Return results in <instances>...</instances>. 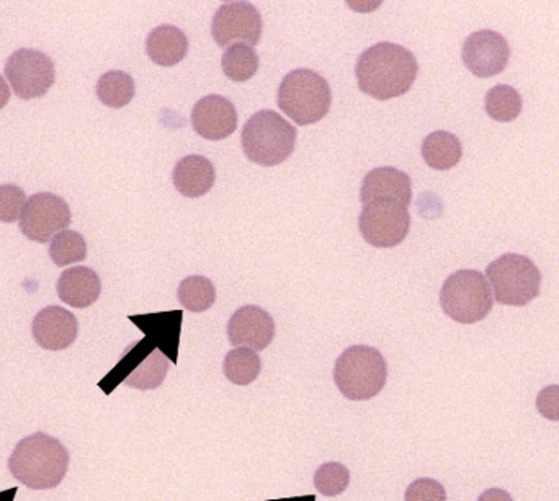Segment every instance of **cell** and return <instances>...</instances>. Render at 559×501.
I'll list each match as a JSON object with an SVG mask.
<instances>
[{
  "instance_id": "obj_32",
  "label": "cell",
  "mask_w": 559,
  "mask_h": 501,
  "mask_svg": "<svg viewBox=\"0 0 559 501\" xmlns=\"http://www.w3.org/2000/svg\"><path fill=\"white\" fill-rule=\"evenodd\" d=\"M478 501H513L512 497L507 493L503 488H490V490L483 491L478 498Z\"/></svg>"
},
{
  "instance_id": "obj_26",
  "label": "cell",
  "mask_w": 559,
  "mask_h": 501,
  "mask_svg": "<svg viewBox=\"0 0 559 501\" xmlns=\"http://www.w3.org/2000/svg\"><path fill=\"white\" fill-rule=\"evenodd\" d=\"M179 303L190 312H205L216 300V287L206 277H189L177 291Z\"/></svg>"
},
{
  "instance_id": "obj_24",
  "label": "cell",
  "mask_w": 559,
  "mask_h": 501,
  "mask_svg": "<svg viewBox=\"0 0 559 501\" xmlns=\"http://www.w3.org/2000/svg\"><path fill=\"white\" fill-rule=\"evenodd\" d=\"M221 67L232 82H247L258 70L257 51L247 44H232L223 54Z\"/></svg>"
},
{
  "instance_id": "obj_31",
  "label": "cell",
  "mask_w": 559,
  "mask_h": 501,
  "mask_svg": "<svg viewBox=\"0 0 559 501\" xmlns=\"http://www.w3.org/2000/svg\"><path fill=\"white\" fill-rule=\"evenodd\" d=\"M539 415L549 422H559V386H548L536 397Z\"/></svg>"
},
{
  "instance_id": "obj_34",
  "label": "cell",
  "mask_w": 559,
  "mask_h": 501,
  "mask_svg": "<svg viewBox=\"0 0 559 501\" xmlns=\"http://www.w3.org/2000/svg\"><path fill=\"white\" fill-rule=\"evenodd\" d=\"M15 493H17L15 488H12V490L2 491V493H0V501H14Z\"/></svg>"
},
{
  "instance_id": "obj_33",
  "label": "cell",
  "mask_w": 559,
  "mask_h": 501,
  "mask_svg": "<svg viewBox=\"0 0 559 501\" xmlns=\"http://www.w3.org/2000/svg\"><path fill=\"white\" fill-rule=\"evenodd\" d=\"M9 100H11V89L4 77L0 76V110L8 105Z\"/></svg>"
},
{
  "instance_id": "obj_14",
  "label": "cell",
  "mask_w": 559,
  "mask_h": 501,
  "mask_svg": "<svg viewBox=\"0 0 559 501\" xmlns=\"http://www.w3.org/2000/svg\"><path fill=\"white\" fill-rule=\"evenodd\" d=\"M275 337V320L258 306H244L236 310L228 322V338L238 348L262 351Z\"/></svg>"
},
{
  "instance_id": "obj_8",
  "label": "cell",
  "mask_w": 559,
  "mask_h": 501,
  "mask_svg": "<svg viewBox=\"0 0 559 501\" xmlns=\"http://www.w3.org/2000/svg\"><path fill=\"white\" fill-rule=\"evenodd\" d=\"M358 228L365 241L373 247H396L409 234L410 215L407 208L393 200H374L364 205Z\"/></svg>"
},
{
  "instance_id": "obj_6",
  "label": "cell",
  "mask_w": 559,
  "mask_h": 501,
  "mask_svg": "<svg viewBox=\"0 0 559 501\" xmlns=\"http://www.w3.org/2000/svg\"><path fill=\"white\" fill-rule=\"evenodd\" d=\"M444 312L458 323H477L493 310L490 281L481 271L460 270L445 280L441 291Z\"/></svg>"
},
{
  "instance_id": "obj_20",
  "label": "cell",
  "mask_w": 559,
  "mask_h": 501,
  "mask_svg": "<svg viewBox=\"0 0 559 501\" xmlns=\"http://www.w3.org/2000/svg\"><path fill=\"white\" fill-rule=\"evenodd\" d=\"M187 51H189V38L174 25H163L148 35L147 53L157 66H176L187 56Z\"/></svg>"
},
{
  "instance_id": "obj_23",
  "label": "cell",
  "mask_w": 559,
  "mask_h": 501,
  "mask_svg": "<svg viewBox=\"0 0 559 501\" xmlns=\"http://www.w3.org/2000/svg\"><path fill=\"white\" fill-rule=\"evenodd\" d=\"M262 361L257 351L251 348H234L226 355L223 371L228 381L236 386H249L261 374Z\"/></svg>"
},
{
  "instance_id": "obj_17",
  "label": "cell",
  "mask_w": 559,
  "mask_h": 501,
  "mask_svg": "<svg viewBox=\"0 0 559 501\" xmlns=\"http://www.w3.org/2000/svg\"><path fill=\"white\" fill-rule=\"evenodd\" d=\"M360 200L364 205L374 200H393L409 208L412 200V182L403 170L394 167H378L365 177Z\"/></svg>"
},
{
  "instance_id": "obj_2",
  "label": "cell",
  "mask_w": 559,
  "mask_h": 501,
  "mask_svg": "<svg viewBox=\"0 0 559 501\" xmlns=\"http://www.w3.org/2000/svg\"><path fill=\"white\" fill-rule=\"evenodd\" d=\"M69 468V452L60 439L45 433L27 436L15 446L9 471L31 490H51L64 480Z\"/></svg>"
},
{
  "instance_id": "obj_18",
  "label": "cell",
  "mask_w": 559,
  "mask_h": 501,
  "mask_svg": "<svg viewBox=\"0 0 559 501\" xmlns=\"http://www.w3.org/2000/svg\"><path fill=\"white\" fill-rule=\"evenodd\" d=\"M216 172L212 162L203 155H187L177 162L173 182L177 192L187 198L205 196L215 185Z\"/></svg>"
},
{
  "instance_id": "obj_22",
  "label": "cell",
  "mask_w": 559,
  "mask_h": 501,
  "mask_svg": "<svg viewBox=\"0 0 559 501\" xmlns=\"http://www.w3.org/2000/svg\"><path fill=\"white\" fill-rule=\"evenodd\" d=\"M135 80L123 70H110L103 74L97 82V97L103 105L110 108H123L135 97Z\"/></svg>"
},
{
  "instance_id": "obj_11",
  "label": "cell",
  "mask_w": 559,
  "mask_h": 501,
  "mask_svg": "<svg viewBox=\"0 0 559 501\" xmlns=\"http://www.w3.org/2000/svg\"><path fill=\"white\" fill-rule=\"evenodd\" d=\"M261 14L251 2H228L216 11L212 35L219 48L247 44L254 48L262 38Z\"/></svg>"
},
{
  "instance_id": "obj_3",
  "label": "cell",
  "mask_w": 559,
  "mask_h": 501,
  "mask_svg": "<svg viewBox=\"0 0 559 501\" xmlns=\"http://www.w3.org/2000/svg\"><path fill=\"white\" fill-rule=\"evenodd\" d=\"M245 157L262 167H275L295 151L296 128L271 110H262L247 119L242 129Z\"/></svg>"
},
{
  "instance_id": "obj_10",
  "label": "cell",
  "mask_w": 559,
  "mask_h": 501,
  "mask_svg": "<svg viewBox=\"0 0 559 501\" xmlns=\"http://www.w3.org/2000/svg\"><path fill=\"white\" fill-rule=\"evenodd\" d=\"M73 221L69 205L53 193H37L25 206L21 218V231L25 237L38 244L53 241L67 231Z\"/></svg>"
},
{
  "instance_id": "obj_13",
  "label": "cell",
  "mask_w": 559,
  "mask_h": 501,
  "mask_svg": "<svg viewBox=\"0 0 559 501\" xmlns=\"http://www.w3.org/2000/svg\"><path fill=\"white\" fill-rule=\"evenodd\" d=\"M465 66L477 77L497 76L509 63L510 48L503 35L493 30H481L470 35L461 50Z\"/></svg>"
},
{
  "instance_id": "obj_25",
  "label": "cell",
  "mask_w": 559,
  "mask_h": 501,
  "mask_svg": "<svg viewBox=\"0 0 559 501\" xmlns=\"http://www.w3.org/2000/svg\"><path fill=\"white\" fill-rule=\"evenodd\" d=\"M484 108L494 121H513L522 113V97L513 87L496 86L486 93Z\"/></svg>"
},
{
  "instance_id": "obj_19",
  "label": "cell",
  "mask_w": 559,
  "mask_h": 501,
  "mask_svg": "<svg viewBox=\"0 0 559 501\" xmlns=\"http://www.w3.org/2000/svg\"><path fill=\"white\" fill-rule=\"evenodd\" d=\"M56 290L64 304L76 309H86L99 299L102 281L90 268L74 267L61 274Z\"/></svg>"
},
{
  "instance_id": "obj_28",
  "label": "cell",
  "mask_w": 559,
  "mask_h": 501,
  "mask_svg": "<svg viewBox=\"0 0 559 501\" xmlns=\"http://www.w3.org/2000/svg\"><path fill=\"white\" fill-rule=\"evenodd\" d=\"M351 484V472L341 462H326L315 474V488L325 497L344 493Z\"/></svg>"
},
{
  "instance_id": "obj_29",
  "label": "cell",
  "mask_w": 559,
  "mask_h": 501,
  "mask_svg": "<svg viewBox=\"0 0 559 501\" xmlns=\"http://www.w3.org/2000/svg\"><path fill=\"white\" fill-rule=\"evenodd\" d=\"M27 202V196H25V192L21 187H0V222L11 224V222L18 221L22 215H24Z\"/></svg>"
},
{
  "instance_id": "obj_7",
  "label": "cell",
  "mask_w": 559,
  "mask_h": 501,
  "mask_svg": "<svg viewBox=\"0 0 559 501\" xmlns=\"http://www.w3.org/2000/svg\"><path fill=\"white\" fill-rule=\"evenodd\" d=\"M486 278L493 286V296L504 306L522 307L539 294L542 273L530 258L506 254L487 267Z\"/></svg>"
},
{
  "instance_id": "obj_30",
  "label": "cell",
  "mask_w": 559,
  "mask_h": 501,
  "mask_svg": "<svg viewBox=\"0 0 559 501\" xmlns=\"http://www.w3.org/2000/svg\"><path fill=\"white\" fill-rule=\"evenodd\" d=\"M404 501H447V491L434 478H417L407 487Z\"/></svg>"
},
{
  "instance_id": "obj_5",
  "label": "cell",
  "mask_w": 559,
  "mask_h": 501,
  "mask_svg": "<svg viewBox=\"0 0 559 501\" xmlns=\"http://www.w3.org/2000/svg\"><path fill=\"white\" fill-rule=\"evenodd\" d=\"M388 367L377 348L355 345L339 357L334 381L348 400H370L384 389Z\"/></svg>"
},
{
  "instance_id": "obj_16",
  "label": "cell",
  "mask_w": 559,
  "mask_h": 501,
  "mask_svg": "<svg viewBox=\"0 0 559 501\" xmlns=\"http://www.w3.org/2000/svg\"><path fill=\"white\" fill-rule=\"evenodd\" d=\"M31 332L35 342L45 350H66L76 342L79 322L76 316L64 307L50 306L37 313Z\"/></svg>"
},
{
  "instance_id": "obj_27",
  "label": "cell",
  "mask_w": 559,
  "mask_h": 501,
  "mask_svg": "<svg viewBox=\"0 0 559 501\" xmlns=\"http://www.w3.org/2000/svg\"><path fill=\"white\" fill-rule=\"evenodd\" d=\"M50 257L56 267H69L87 258V244L84 235L76 231H64L51 241Z\"/></svg>"
},
{
  "instance_id": "obj_9",
  "label": "cell",
  "mask_w": 559,
  "mask_h": 501,
  "mask_svg": "<svg viewBox=\"0 0 559 501\" xmlns=\"http://www.w3.org/2000/svg\"><path fill=\"white\" fill-rule=\"evenodd\" d=\"M5 76L18 99L31 100L47 95L56 80V70L47 54L24 48L9 57Z\"/></svg>"
},
{
  "instance_id": "obj_15",
  "label": "cell",
  "mask_w": 559,
  "mask_h": 501,
  "mask_svg": "<svg viewBox=\"0 0 559 501\" xmlns=\"http://www.w3.org/2000/svg\"><path fill=\"white\" fill-rule=\"evenodd\" d=\"M192 126L202 138L223 141L238 128V112L226 97H203L193 106Z\"/></svg>"
},
{
  "instance_id": "obj_21",
  "label": "cell",
  "mask_w": 559,
  "mask_h": 501,
  "mask_svg": "<svg viewBox=\"0 0 559 501\" xmlns=\"http://www.w3.org/2000/svg\"><path fill=\"white\" fill-rule=\"evenodd\" d=\"M460 139L448 131H435L422 142V157L434 170H450L461 160Z\"/></svg>"
},
{
  "instance_id": "obj_1",
  "label": "cell",
  "mask_w": 559,
  "mask_h": 501,
  "mask_svg": "<svg viewBox=\"0 0 559 501\" xmlns=\"http://www.w3.org/2000/svg\"><path fill=\"white\" fill-rule=\"evenodd\" d=\"M419 73L416 56L394 43H378L358 57L355 66L358 89L374 100L406 95Z\"/></svg>"
},
{
  "instance_id": "obj_12",
  "label": "cell",
  "mask_w": 559,
  "mask_h": 501,
  "mask_svg": "<svg viewBox=\"0 0 559 501\" xmlns=\"http://www.w3.org/2000/svg\"><path fill=\"white\" fill-rule=\"evenodd\" d=\"M148 342L150 341L132 345L115 370L122 373L119 381L132 389H156L164 383L169 371V358L160 347L148 345Z\"/></svg>"
},
{
  "instance_id": "obj_4",
  "label": "cell",
  "mask_w": 559,
  "mask_h": 501,
  "mask_svg": "<svg viewBox=\"0 0 559 501\" xmlns=\"http://www.w3.org/2000/svg\"><path fill=\"white\" fill-rule=\"evenodd\" d=\"M332 93L328 80L315 70H292L278 87L277 105L296 125H315L331 110Z\"/></svg>"
}]
</instances>
